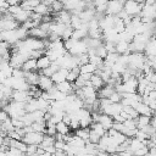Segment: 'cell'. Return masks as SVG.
Instances as JSON below:
<instances>
[{
	"label": "cell",
	"mask_w": 156,
	"mask_h": 156,
	"mask_svg": "<svg viewBox=\"0 0 156 156\" xmlns=\"http://www.w3.org/2000/svg\"><path fill=\"white\" fill-rule=\"evenodd\" d=\"M115 52H117L118 55L122 54H129V43L123 41V40H118L117 43H115Z\"/></svg>",
	"instance_id": "obj_22"
},
{
	"label": "cell",
	"mask_w": 156,
	"mask_h": 156,
	"mask_svg": "<svg viewBox=\"0 0 156 156\" xmlns=\"http://www.w3.org/2000/svg\"><path fill=\"white\" fill-rule=\"evenodd\" d=\"M117 57H118L117 52H107V55L102 58V65L111 68V66L117 61Z\"/></svg>",
	"instance_id": "obj_29"
},
{
	"label": "cell",
	"mask_w": 156,
	"mask_h": 156,
	"mask_svg": "<svg viewBox=\"0 0 156 156\" xmlns=\"http://www.w3.org/2000/svg\"><path fill=\"white\" fill-rule=\"evenodd\" d=\"M55 87H56L57 90H60L61 93H63V94H66V95L74 91L73 83H69L68 80H63V82H61V83H57V84H55Z\"/></svg>",
	"instance_id": "obj_20"
},
{
	"label": "cell",
	"mask_w": 156,
	"mask_h": 156,
	"mask_svg": "<svg viewBox=\"0 0 156 156\" xmlns=\"http://www.w3.org/2000/svg\"><path fill=\"white\" fill-rule=\"evenodd\" d=\"M12 130H15V127H13V124H12V121H11V118L9 117L7 119H5L4 122H2V133H5L6 135L10 133V132H12Z\"/></svg>",
	"instance_id": "obj_38"
},
{
	"label": "cell",
	"mask_w": 156,
	"mask_h": 156,
	"mask_svg": "<svg viewBox=\"0 0 156 156\" xmlns=\"http://www.w3.org/2000/svg\"><path fill=\"white\" fill-rule=\"evenodd\" d=\"M55 156H67V154L63 150H56L55 151Z\"/></svg>",
	"instance_id": "obj_53"
},
{
	"label": "cell",
	"mask_w": 156,
	"mask_h": 156,
	"mask_svg": "<svg viewBox=\"0 0 156 156\" xmlns=\"http://www.w3.org/2000/svg\"><path fill=\"white\" fill-rule=\"evenodd\" d=\"M141 6H143V2L138 0H126L123 4V11L130 17H135V16H139Z\"/></svg>",
	"instance_id": "obj_6"
},
{
	"label": "cell",
	"mask_w": 156,
	"mask_h": 156,
	"mask_svg": "<svg viewBox=\"0 0 156 156\" xmlns=\"http://www.w3.org/2000/svg\"><path fill=\"white\" fill-rule=\"evenodd\" d=\"M55 129H56V133L57 134H61V135H65V134L69 133V130H71L69 127L65 122H62V121H60V122H57L55 124Z\"/></svg>",
	"instance_id": "obj_32"
},
{
	"label": "cell",
	"mask_w": 156,
	"mask_h": 156,
	"mask_svg": "<svg viewBox=\"0 0 156 156\" xmlns=\"http://www.w3.org/2000/svg\"><path fill=\"white\" fill-rule=\"evenodd\" d=\"M99 139H100V136H99V135H98L93 129H90V128H89V136H88V141H89V143H91V144H98Z\"/></svg>",
	"instance_id": "obj_43"
},
{
	"label": "cell",
	"mask_w": 156,
	"mask_h": 156,
	"mask_svg": "<svg viewBox=\"0 0 156 156\" xmlns=\"http://www.w3.org/2000/svg\"><path fill=\"white\" fill-rule=\"evenodd\" d=\"M113 28H115V30L117 32V33H121V32H123L124 29H126V24H124V22L119 18V17H117V16H115V22H113Z\"/></svg>",
	"instance_id": "obj_37"
},
{
	"label": "cell",
	"mask_w": 156,
	"mask_h": 156,
	"mask_svg": "<svg viewBox=\"0 0 156 156\" xmlns=\"http://www.w3.org/2000/svg\"><path fill=\"white\" fill-rule=\"evenodd\" d=\"M72 32H73V28H72L69 24H67L66 28H65V30H63V33H62V35H61V39H62V40L69 39L71 35H72Z\"/></svg>",
	"instance_id": "obj_45"
},
{
	"label": "cell",
	"mask_w": 156,
	"mask_h": 156,
	"mask_svg": "<svg viewBox=\"0 0 156 156\" xmlns=\"http://www.w3.org/2000/svg\"><path fill=\"white\" fill-rule=\"evenodd\" d=\"M43 133H39V132H34V130H29L27 133L23 134L22 136V141L27 145H39L41 139H43Z\"/></svg>",
	"instance_id": "obj_7"
},
{
	"label": "cell",
	"mask_w": 156,
	"mask_h": 156,
	"mask_svg": "<svg viewBox=\"0 0 156 156\" xmlns=\"http://www.w3.org/2000/svg\"><path fill=\"white\" fill-rule=\"evenodd\" d=\"M1 41H2V40H1V38H0V43H1Z\"/></svg>",
	"instance_id": "obj_60"
},
{
	"label": "cell",
	"mask_w": 156,
	"mask_h": 156,
	"mask_svg": "<svg viewBox=\"0 0 156 156\" xmlns=\"http://www.w3.org/2000/svg\"><path fill=\"white\" fill-rule=\"evenodd\" d=\"M95 55H98V56L101 57V58H104V57L107 55V50L105 49L104 41H102V44H100L98 48H95Z\"/></svg>",
	"instance_id": "obj_42"
},
{
	"label": "cell",
	"mask_w": 156,
	"mask_h": 156,
	"mask_svg": "<svg viewBox=\"0 0 156 156\" xmlns=\"http://www.w3.org/2000/svg\"><path fill=\"white\" fill-rule=\"evenodd\" d=\"M40 1H41V2H44L45 5H48V6H50V5H51V4H52V2L55 1V0H40Z\"/></svg>",
	"instance_id": "obj_54"
},
{
	"label": "cell",
	"mask_w": 156,
	"mask_h": 156,
	"mask_svg": "<svg viewBox=\"0 0 156 156\" xmlns=\"http://www.w3.org/2000/svg\"><path fill=\"white\" fill-rule=\"evenodd\" d=\"M32 12H35V13H38V15H40V16H45V15H48V13L50 12V6H48V5H45L44 2L40 1V2L33 9Z\"/></svg>",
	"instance_id": "obj_30"
},
{
	"label": "cell",
	"mask_w": 156,
	"mask_h": 156,
	"mask_svg": "<svg viewBox=\"0 0 156 156\" xmlns=\"http://www.w3.org/2000/svg\"><path fill=\"white\" fill-rule=\"evenodd\" d=\"M50 63H51V60H50L45 54L41 55V56H39V57L37 58V71H41V69L49 67Z\"/></svg>",
	"instance_id": "obj_27"
},
{
	"label": "cell",
	"mask_w": 156,
	"mask_h": 156,
	"mask_svg": "<svg viewBox=\"0 0 156 156\" xmlns=\"http://www.w3.org/2000/svg\"><path fill=\"white\" fill-rule=\"evenodd\" d=\"M133 107L135 108V111H136L138 115H144V116H150V117L154 116V110H151L147 105H145V104L141 102V101L136 102Z\"/></svg>",
	"instance_id": "obj_17"
},
{
	"label": "cell",
	"mask_w": 156,
	"mask_h": 156,
	"mask_svg": "<svg viewBox=\"0 0 156 156\" xmlns=\"http://www.w3.org/2000/svg\"><path fill=\"white\" fill-rule=\"evenodd\" d=\"M69 18H71V12L67 10H61L58 12H56V22L63 23V24H69Z\"/></svg>",
	"instance_id": "obj_21"
},
{
	"label": "cell",
	"mask_w": 156,
	"mask_h": 156,
	"mask_svg": "<svg viewBox=\"0 0 156 156\" xmlns=\"http://www.w3.org/2000/svg\"><path fill=\"white\" fill-rule=\"evenodd\" d=\"M10 99L13 101H18V102H26L30 99V95L28 90H12Z\"/></svg>",
	"instance_id": "obj_12"
},
{
	"label": "cell",
	"mask_w": 156,
	"mask_h": 156,
	"mask_svg": "<svg viewBox=\"0 0 156 156\" xmlns=\"http://www.w3.org/2000/svg\"><path fill=\"white\" fill-rule=\"evenodd\" d=\"M83 23H84V22H82L80 17H79L78 15H73V13H71L69 26H71L73 29H77V28H79V27H82V24H83Z\"/></svg>",
	"instance_id": "obj_34"
},
{
	"label": "cell",
	"mask_w": 156,
	"mask_h": 156,
	"mask_svg": "<svg viewBox=\"0 0 156 156\" xmlns=\"http://www.w3.org/2000/svg\"><path fill=\"white\" fill-rule=\"evenodd\" d=\"M6 78H7V77H6V76H5V74H4V73L0 71V84H1V83H2V82L6 79Z\"/></svg>",
	"instance_id": "obj_55"
},
{
	"label": "cell",
	"mask_w": 156,
	"mask_h": 156,
	"mask_svg": "<svg viewBox=\"0 0 156 156\" xmlns=\"http://www.w3.org/2000/svg\"><path fill=\"white\" fill-rule=\"evenodd\" d=\"M4 61H6V60H4V58H2V57H1V56H0V66H1V63H2V62H4Z\"/></svg>",
	"instance_id": "obj_57"
},
{
	"label": "cell",
	"mask_w": 156,
	"mask_h": 156,
	"mask_svg": "<svg viewBox=\"0 0 156 156\" xmlns=\"http://www.w3.org/2000/svg\"><path fill=\"white\" fill-rule=\"evenodd\" d=\"M30 13H32V11H29V10H26V9H20L12 17L21 24V23H24L26 21H28L29 20V17H30Z\"/></svg>",
	"instance_id": "obj_18"
},
{
	"label": "cell",
	"mask_w": 156,
	"mask_h": 156,
	"mask_svg": "<svg viewBox=\"0 0 156 156\" xmlns=\"http://www.w3.org/2000/svg\"><path fill=\"white\" fill-rule=\"evenodd\" d=\"M155 15H156V6L155 2L154 4H146L144 2L141 6V10L139 12V17L143 22H151L155 20Z\"/></svg>",
	"instance_id": "obj_5"
},
{
	"label": "cell",
	"mask_w": 156,
	"mask_h": 156,
	"mask_svg": "<svg viewBox=\"0 0 156 156\" xmlns=\"http://www.w3.org/2000/svg\"><path fill=\"white\" fill-rule=\"evenodd\" d=\"M107 99H108V100H110L111 102H121L122 95H121L119 93H117V91L115 90V91H113V93H112V94H111V95H110V96H108Z\"/></svg>",
	"instance_id": "obj_48"
},
{
	"label": "cell",
	"mask_w": 156,
	"mask_h": 156,
	"mask_svg": "<svg viewBox=\"0 0 156 156\" xmlns=\"http://www.w3.org/2000/svg\"><path fill=\"white\" fill-rule=\"evenodd\" d=\"M74 135H77L78 138H80L82 140H84L85 143L88 141V136H89V128H78L74 132Z\"/></svg>",
	"instance_id": "obj_36"
},
{
	"label": "cell",
	"mask_w": 156,
	"mask_h": 156,
	"mask_svg": "<svg viewBox=\"0 0 156 156\" xmlns=\"http://www.w3.org/2000/svg\"><path fill=\"white\" fill-rule=\"evenodd\" d=\"M54 62H56L60 68H65V69H72V68H76V67H79L78 66V62H77V57L71 55L69 52H66L63 56H61L60 58L55 60Z\"/></svg>",
	"instance_id": "obj_4"
},
{
	"label": "cell",
	"mask_w": 156,
	"mask_h": 156,
	"mask_svg": "<svg viewBox=\"0 0 156 156\" xmlns=\"http://www.w3.org/2000/svg\"><path fill=\"white\" fill-rule=\"evenodd\" d=\"M96 69H98V67H96V66H94V65H93V63H90V62H87V63H84V65L79 66V73H88V74H93V73H95V72H96Z\"/></svg>",
	"instance_id": "obj_31"
},
{
	"label": "cell",
	"mask_w": 156,
	"mask_h": 156,
	"mask_svg": "<svg viewBox=\"0 0 156 156\" xmlns=\"http://www.w3.org/2000/svg\"><path fill=\"white\" fill-rule=\"evenodd\" d=\"M28 35L33 37V38H37V39H48L49 33L46 30H44L40 26H37V27H33V28L28 29Z\"/></svg>",
	"instance_id": "obj_15"
},
{
	"label": "cell",
	"mask_w": 156,
	"mask_h": 156,
	"mask_svg": "<svg viewBox=\"0 0 156 156\" xmlns=\"http://www.w3.org/2000/svg\"><path fill=\"white\" fill-rule=\"evenodd\" d=\"M2 30H4V29H2V26H1V21H0V33H1Z\"/></svg>",
	"instance_id": "obj_59"
},
{
	"label": "cell",
	"mask_w": 156,
	"mask_h": 156,
	"mask_svg": "<svg viewBox=\"0 0 156 156\" xmlns=\"http://www.w3.org/2000/svg\"><path fill=\"white\" fill-rule=\"evenodd\" d=\"M67 73H68V69H65V68H58L57 71H55L52 73V76L50 77L54 82V84H57V83H61L63 80H66V77H67Z\"/></svg>",
	"instance_id": "obj_19"
},
{
	"label": "cell",
	"mask_w": 156,
	"mask_h": 156,
	"mask_svg": "<svg viewBox=\"0 0 156 156\" xmlns=\"http://www.w3.org/2000/svg\"><path fill=\"white\" fill-rule=\"evenodd\" d=\"M124 1L126 0H108L105 13L106 15H111V16H117L123 10Z\"/></svg>",
	"instance_id": "obj_8"
},
{
	"label": "cell",
	"mask_w": 156,
	"mask_h": 156,
	"mask_svg": "<svg viewBox=\"0 0 156 156\" xmlns=\"http://www.w3.org/2000/svg\"><path fill=\"white\" fill-rule=\"evenodd\" d=\"M0 134H1V135H4V136L6 135L5 133H2V122H1V121H0Z\"/></svg>",
	"instance_id": "obj_56"
},
{
	"label": "cell",
	"mask_w": 156,
	"mask_h": 156,
	"mask_svg": "<svg viewBox=\"0 0 156 156\" xmlns=\"http://www.w3.org/2000/svg\"><path fill=\"white\" fill-rule=\"evenodd\" d=\"M21 69H22V71H24V72L37 71V58H32V57L27 58V60L23 62V65H22Z\"/></svg>",
	"instance_id": "obj_28"
},
{
	"label": "cell",
	"mask_w": 156,
	"mask_h": 156,
	"mask_svg": "<svg viewBox=\"0 0 156 156\" xmlns=\"http://www.w3.org/2000/svg\"><path fill=\"white\" fill-rule=\"evenodd\" d=\"M89 128H90V129H93V130H94V132H95L100 138H101L102 135H105V134H106V132H107V130H106V129H105L100 123H98V122H93V123L89 126Z\"/></svg>",
	"instance_id": "obj_33"
},
{
	"label": "cell",
	"mask_w": 156,
	"mask_h": 156,
	"mask_svg": "<svg viewBox=\"0 0 156 156\" xmlns=\"http://www.w3.org/2000/svg\"><path fill=\"white\" fill-rule=\"evenodd\" d=\"M115 91V87H112V85H110V84H104L99 90H98V96H99V99L100 98H108L112 93Z\"/></svg>",
	"instance_id": "obj_26"
},
{
	"label": "cell",
	"mask_w": 156,
	"mask_h": 156,
	"mask_svg": "<svg viewBox=\"0 0 156 156\" xmlns=\"http://www.w3.org/2000/svg\"><path fill=\"white\" fill-rule=\"evenodd\" d=\"M9 118V115H7V112L4 110V108H0V121L1 122H4L5 119H7Z\"/></svg>",
	"instance_id": "obj_51"
},
{
	"label": "cell",
	"mask_w": 156,
	"mask_h": 156,
	"mask_svg": "<svg viewBox=\"0 0 156 156\" xmlns=\"http://www.w3.org/2000/svg\"><path fill=\"white\" fill-rule=\"evenodd\" d=\"M143 54L145 55V57H154V56H156V40H155V35L151 37L146 41Z\"/></svg>",
	"instance_id": "obj_11"
},
{
	"label": "cell",
	"mask_w": 156,
	"mask_h": 156,
	"mask_svg": "<svg viewBox=\"0 0 156 156\" xmlns=\"http://www.w3.org/2000/svg\"><path fill=\"white\" fill-rule=\"evenodd\" d=\"M9 5H20L22 0H5Z\"/></svg>",
	"instance_id": "obj_52"
},
{
	"label": "cell",
	"mask_w": 156,
	"mask_h": 156,
	"mask_svg": "<svg viewBox=\"0 0 156 156\" xmlns=\"http://www.w3.org/2000/svg\"><path fill=\"white\" fill-rule=\"evenodd\" d=\"M152 117V116H151ZM150 116H144V115H138L135 118V124H136V129H143L144 127L150 124L151 121Z\"/></svg>",
	"instance_id": "obj_24"
},
{
	"label": "cell",
	"mask_w": 156,
	"mask_h": 156,
	"mask_svg": "<svg viewBox=\"0 0 156 156\" xmlns=\"http://www.w3.org/2000/svg\"><path fill=\"white\" fill-rule=\"evenodd\" d=\"M78 74H79V67L72 68V69H69V71H68V73H67V77H66V80H68L69 83H73V82L77 79Z\"/></svg>",
	"instance_id": "obj_39"
},
{
	"label": "cell",
	"mask_w": 156,
	"mask_h": 156,
	"mask_svg": "<svg viewBox=\"0 0 156 156\" xmlns=\"http://www.w3.org/2000/svg\"><path fill=\"white\" fill-rule=\"evenodd\" d=\"M6 156H24V152L20 151L16 147H9L6 150Z\"/></svg>",
	"instance_id": "obj_44"
},
{
	"label": "cell",
	"mask_w": 156,
	"mask_h": 156,
	"mask_svg": "<svg viewBox=\"0 0 156 156\" xmlns=\"http://www.w3.org/2000/svg\"><path fill=\"white\" fill-rule=\"evenodd\" d=\"M145 61H146V57L143 52H129L127 67L132 69L135 74L136 71H141L143 66L145 65Z\"/></svg>",
	"instance_id": "obj_3"
},
{
	"label": "cell",
	"mask_w": 156,
	"mask_h": 156,
	"mask_svg": "<svg viewBox=\"0 0 156 156\" xmlns=\"http://www.w3.org/2000/svg\"><path fill=\"white\" fill-rule=\"evenodd\" d=\"M105 84V82L101 79V77L98 74V73H93L91 76H90V79H89V85H91L94 89H96V90H99L102 85Z\"/></svg>",
	"instance_id": "obj_23"
},
{
	"label": "cell",
	"mask_w": 156,
	"mask_h": 156,
	"mask_svg": "<svg viewBox=\"0 0 156 156\" xmlns=\"http://www.w3.org/2000/svg\"><path fill=\"white\" fill-rule=\"evenodd\" d=\"M77 57V62H78V66H82L87 62H89V57H88V54H82V55H78L76 56Z\"/></svg>",
	"instance_id": "obj_47"
},
{
	"label": "cell",
	"mask_w": 156,
	"mask_h": 156,
	"mask_svg": "<svg viewBox=\"0 0 156 156\" xmlns=\"http://www.w3.org/2000/svg\"><path fill=\"white\" fill-rule=\"evenodd\" d=\"M37 87H38L41 91H49L51 88L55 87V84H54V82H52V79H51L50 77L39 73V79H38Z\"/></svg>",
	"instance_id": "obj_10"
},
{
	"label": "cell",
	"mask_w": 156,
	"mask_h": 156,
	"mask_svg": "<svg viewBox=\"0 0 156 156\" xmlns=\"http://www.w3.org/2000/svg\"><path fill=\"white\" fill-rule=\"evenodd\" d=\"M113 22H115V16H111V15H104L100 20H99V28L102 30H106V29H110V28H113Z\"/></svg>",
	"instance_id": "obj_13"
},
{
	"label": "cell",
	"mask_w": 156,
	"mask_h": 156,
	"mask_svg": "<svg viewBox=\"0 0 156 156\" xmlns=\"http://www.w3.org/2000/svg\"><path fill=\"white\" fill-rule=\"evenodd\" d=\"M2 107H4V104H2V101L0 100V108H2Z\"/></svg>",
	"instance_id": "obj_58"
},
{
	"label": "cell",
	"mask_w": 156,
	"mask_h": 156,
	"mask_svg": "<svg viewBox=\"0 0 156 156\" xmlns=\"http://www.w3.org/2000/svg\"><path fill=\"white\" fill-rule=\"evenodd\" d=\"M149 151V149H147V146L146 145H144L143 147H140V149H138L134 154H133V156H145L146 155V152Z\"/></svg>",
	"instance_id": "obj_50"
},
{
	"label": "cell",
	"mask_w": 156,
	"mask_h": 156,
	"mask_svg": "<svg viewBox=\"0 0 156 156\" xmlns=\"http://www.w3.org/2000/svg\"><path fill=\"white\" fill-rule=\"evenodd\" d=\"M10 118H21L24 113H26V110H24V102H18V101H9L4 107H2Z\"/></svg>",
	"instance_id": "obj_2"
},
{
	"label": "cell",
	"mask_w": 156,
	"mask_h": 156,
	"mask_svg": "<svg viewBox=\"0 0 156 156\" xmlns=\"http://www.w3.org/2000/svg\"><path fill=\"white\" fill-rule=\"evenodd\" d=\"M133 34L130 32H128L127 29H124L123 32L118 33V40H123V41H127V43H130L133 40Z\"/></svg>",
	"instance_id": "obj_40"
},
{
	"label": "cell",
	"mask_w": 156,
	"mask_h": 156,
	"mask_svg": "<svg viewBox=\"0 0 156 156\" xmlns=\"http://www.w3.org/2000/svg\"><path fill=\"white\" fill-rule=\"evenodd\" d=\"M30 128H32V130H34V132H39V133H43V134H44V132H45V119L33 122V123L30 124Z\"/></svg>",
	"instance_id": "obj_35"
},
{
	"label": "cell",
	"mask_w": 156,
	"mask_h": 156,
	"mask_svg": "<svg viewBox=\"0 0 156 156\" xmlns=\"http://www.w3.org/2000/svg\"><path fill=\"white\" fill-rule=\"evenodd\" d=\"M96 122L98 123H100L106 130H108L110 128H112V126H113V119H112V117L111 116H108V115H105V113H99V116H98V119H96Z\"/></svg>",
	"instance_id": "obj_16"
},
{
	"label": "cell",
	"mask_w": 156,
	"mask_h": 156,
	"mask_svg": "<svg viewBox=\"0 0 156 156\" xmlns=\"http://www.w3.org/2000/svg\"><path fill=\"white\" fill-rule=\"evenodd\" d=\"M37 150H38V145H27L26 149V155L27 156H32V155H37Z\"/></svg>",
	"instance_id": "obj_49"
},
{
	"label": "cell",
	"mask_w": 156,
	"mask_h": 156,
	"mask_svg": "<svg viewBox=\"0 0 156 156\" xmlns=\"http://www.w3.org/2000/svg\"><path fill=\"white\" fill-rule=\"evenodd\" d=\"M88 57H89V62H90V63H93L94 66H96L98 68H99L100 66H102V58H101V57H99L98 55H95V54H94V55H89Z\"/></svg>",
	"instance_id": "obj_41"
},
{
	"label": "cell",
	"mask_w": 156,
	"mask_h": 156,
	"mask_svg": "<svg viewBox=\"0 0 156 156\" xmlns=\"http://www.w3.org/2000/svg\"><path fill=\"white\" fill-rule=\"evenodd\" d=\"M63 7H62V2L61 0H55L51 5H50V11H54V12H58L61 11Z\"/></svg>",
	"instance_id": "obj_46"
},
{
	"label": "cell",
	"mask_w": 156,
	"mask_h": 156,
	"mask_svg": "<svg viewBox=\"0 0 156 156\" xmlns=\"http://www.w3.org/2000/svg\"><path fill=\"white\" fill-rule=\"evenodd\" d=\"M102 41H110V43H117L118 41V33L115 30V28H110L106 30H102L101 34Z\"/></svg>",
	"instance_id": "obj_14"
},
{
	"label": "cell",
	"mask_w": 156,
	"mask_h": 156,
	"mask_svg": "<svg viewBox=\"0 0 156 156\" xmlns=\"http://www.w3.org/2000/svg\"><path fill=\"white\" fill-rule=\"evenodd\" d=\"M63 45H65V49L67 50V52H69L73 56L87 54V51H88V45L83 39L82 40H74L72 38H69L67 40H63Z\"/></svg>",
	"instance_id": "obj_1"
},
{
	"label": "cell",
	"mask_w": 156,
	"mask_h": 156,
	"mask_svg": "<svg viewBox=\"0 0 156 156\" xmlns=\"http://www.w3.org/2000/svg\"><path fill=\"white\" fill-rule=\"evenodd\" d=\"M27 60V57L24 55H22L21 52L13 50L11 54H10V58H9V63L13 67V68H21L23 62Z\"/></svg>",
	"instance_id": "obj_9"
},
{
	"label": "cell",
	"mask_w": 156,
	"mask_h": 156,
	"mask_svg": "<svg viewBox=\"0 0 156 156\" xmlns=\"http://www.w3.org/2000/svg\"><path fill=\"white\" fill-rule=\"evenodd\" d=\"M24 79L27 80V83L29 85H37L38 84V79H39V73L37 71L24 72Z\"/></svg>",
	"instance_id": "obj_25"
}]
</instances>
